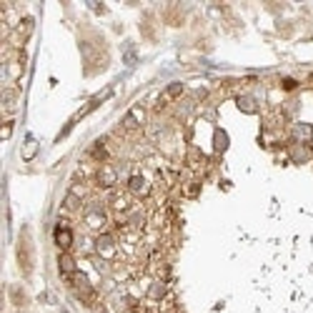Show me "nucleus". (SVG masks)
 Here are the masks:
<instances>
[{
	"label": "nucleus",
	"mask_w": 313,
	"mask_h": 313,
	"mask_svg": "<svg viewBox=\"0 0 313 313\" xmlns=\"http://www.w3.org/2000/svg\"><path fill=\"white\" fill-rule=\"evenodd\" d=\"M238 108H241L243 113H256V110H258L256 100H253V98H246V95H243V98H238Z\"/></svg>",
	"instance_id": "nucleus-7"
},
{
	"label": "nucleus",
	"mask_w": 313,
	"mask_h": 313,
	"mask_svg": "<svg viewBox=\"0 0 313 313\" xmlns=\"http://www.w3.org/2000/svg\"><path fill=\"white\" fill-rule=\"evenodd\" d=\"M181 93H183V85H181V83H173V85L168 88V95H171V98H176V95H181Z\"/></svg>",
	"instance_id": "nucleus-10"
},
{
	"label": "nucleus",
	"mask_w": 313,
	"mask_h": 313,
	"mask_svg": "<svg viewBox=\"0 0 313 313\" xmlns=\"http://www.w3.org/2000/svg\"><path fill=\"white\" fill-rule=\"evenodd\" d=\"M128 191L135 193V196H145V193H148V183H145V178H143V176H133V178L128 181Z\"/></svg>",
	"instance_id": "nucleus-5"
},
{
	"label": "nucleus",
	"mask_w": 313,
	"mask_h": 313,
	"mask_svg": "<svg viewBox=\"0 0 313 313\" xmlns=\"http://www.w3.org/2000/svg\"><path fill=\"white\" fill-rule=\"evenodd\" d=\"M311 80H313V75H311Z\"/></svg>",
	"instance_id": "nucleus-14"
},
{
	"label": "nucleus",
	"mask_w": 313,
	"mask_h": 313,
	"mask_svg": "<svg viewBox=\"0 0 313 313\" xmlns=\"http://www.w3.org/2000/svg\"><path fill=\"white\" fill-rule=\"evenodd\" d=\"M293 138H296V140H301V143L313 140V128H311V125H306V123H296V125H293Z\"/></svg>",
	"instance_id": "nucleus-4"
},
{
	"label": "nucleus",
	"mask_w": 313,
	"mask_h": 313,
	"mask_svg": "<svg viewBox=\"0 0 313 313\" xmlns=\"http://www.w3.org/2000/svg\"><path fill=\"white\" fill-rule=\"evenodd\" d=\"M216 143H218V145H216V148H218V150H223V148H226V143H228V140H226V135H223V133H216Z\"/></svg>",
	"instance_id": "nucleus-12"
},
{
	"label": "nucleus",
	"mask_w": 313,
	"mask_h": 313,
	"mask_svg": "<svg viewBox=\"0 0 313 313\" xmlns=\"http://www.w3.org/2000/svg\"><path fill=\"white\" fill-rule=\"evenodd\" d=\"M281 85H283V90H296V85H298V83H296L293 78H283V83H281Z\"/></svg>",
	"instance_id": "nucleus-11"
},
{
	"label": "nucleus",
	"mask_w": 313,
	"mask_h": 313,
	"mask_svg": "<svg viewBox=\"0 0 313 313\" xmlns=\"http://www.w3.org/2000/svg\"><path fill=\"white\" fill-rule=\"evenodd\" d=\"M163 293H166V286H163V283H153V288H150V298H163Z\"/></svg>",
	"instance_id": "nucleus-9"
},
{
	"label": "nucleus",
	"mask_w": 313,
	"mask_h": 313,
	"mask_svg": "<svg viewBox=\"0 0 313 313\" xmlns=\"http://www.w3.org/2000/svg\"><path fill=\"white\" fill-rule=\"evenodd\" d=\"M58 268H60V273H63V276H75V273H78L75 258H73V256H68V253H60V256H58Z\"/></svg>",
	"instance_id": "nucleus-3"
},
{
	"label": "nucleus",
	"mask_w": 313,
	"mask_h": 313,
	"mask_svg": "<svg viewBox=\"0 0 313 313\" xmlns=\"http://www.w3.org/2000/svg\"><path fill=\"white\" fill-rule=\"evenodd\" d=\"M55 246H58L60 251H68V248L73 246V231H70L68 226H58V228H55Z\"/></svg>",
	"instance_id": "nucleus-1"
},
{
	"label": "nucleus",
	"mask_w": 313,
	"mask_h": 313,
	"mask_svg": "<svg viewBox=\"0 0 313 313\" xmlns=\"http://www.w3.org/2000/svg\"><path fill=\"white\" fill-rule=\"evenodd\" d=\"M291 158H293L296 163L308 161V148H303V145H301V148H293V150H291Z\"/></svg>",
	"instance_id": "nucleus-8"
},
{
	"label": "nucleus",
	"mask_w": 313,
	"mask_h": 313,
	"mask_svg": "<svg viewBox=\"0 0 313 313\" xmlns=\"http://www.w3.org/2000/svg\"><path fill=\"white\" fill-rule=\"evenodd\" d=\"M65 206H68V208H78V198H75V193H70V196L65 198Z\"/></svg>",
	"instance_id": "nucleus-13"
},
{
	"label": "nucleus",
	"mask_w": 313,
	"mask_h": 313,
	"mask_svg": "<svg viewBox=\"0 0 313 313\" xmlns=\"http://www.w3.org/2000/svg\"><path fill=\"white\" fill-rule=\"evenodd\" d=\"M115 181H118L115 168H110V166H100V171H98V183H100L103 188H113Z\"/></svg>",
	"instance_id": "nucleus-2"
},
{
	"label": "nucleus",
	"mask_w": 313,
	"mask_h": 313,
	"mask_svg": "<svg viewBox=\"0 0 313 313\" xmlns=\"http://www.w3.org/2000/svg\"><path fill=\"white\" fill-rule=\"evenodd\" d=\"M113 246H115L113 236H105V233L98 236V241H95V248H98V253H103V256H105V253L110 256V253H113Z\"/></svg>",
	"instance_id": "nucleus-6"
}]
</instances>
